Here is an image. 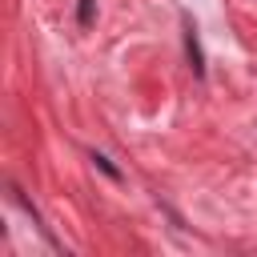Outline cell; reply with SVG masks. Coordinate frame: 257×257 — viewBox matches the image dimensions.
<instances>
[{
    "mask_svg": "<svg viewBox=\"0 0 257 257\" xmlns=\"http://www.w3.org/2000/svg\"><path fill=\"white\" fill-rule=\"evenodd\" d=\"M92 4H96V0H80V8H76V20H80V28H88V24H92Z\"/></svg>",
    "mask_w": 257,
    "mask_h": 257,
    "instance_id": "obj_1",
    "label": "cell"
},
{
    "mask_svg": "<svg viewBox=\"0 0 257 257\" xmlns=\"http://www.w3.org/2000/svg\"><path fill=\"white\" fill-rule=\"evenodd\" d=\"M92 161H96V165H100V169H104V173H108L112 181H120V173H116V169L108 165V157H100V153H92Z\"/></svg>",
    "mask_w": 257,
    "mask_h": 257,
    "instance_id": "obj_2",
    "label": "cell"
}]
</instances>
